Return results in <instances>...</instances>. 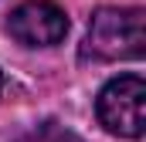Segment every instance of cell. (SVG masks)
<instances>
[{"label":"cell","mask_w":146,"mask_h":142,"mask_svg":"<svg viewBox=\"0 0 146 142\" xmlns=\"http://www.w3.org/2000/svg\"><path fill=\"white\" fill-rule=\"evenodd\" d=\"M146 51L143 7H99L88 20L85 58L95 61H136Z\"/></svg>","instance_id":"1"},{"label":"cell","mask_w":146,"mask_h":142,"mask_svg":"<svg viewBox=\"0 0 146 142\" xmlns=\"http://www.w3.org/2000/svg\"><path fill=\"white\" fill-rule=\"evenodd\" d=\"M99 125L119 139H143L146 132V85L139 74H119L102 85L95 98Z\"/></svg>","instance_id":"2"},{"label":"cell","mask_w":146,"mask_h":142,"mask_svg":"<svg viewBox=\"0 0 146 142\" xmlns=\"http://www.w3.org/2000/svg\"><path fill=\"white\" fill-rule=\"evenodd\" d=\"M7 31L24 47H54L68 34V17L51 0H24L21 7L10 10Z\"/></svg>","instance_id":"3"},{"label":"cell","mask_w":146,"mask_h":142,"mask_svg":"<svg viewBox=\"0 0 146 142\" xmlns=\"http://www.w3.org/2000/svg\"><path fill=\"white\" fill-rule=\"evenodd\" d=\"M17 142H85L82 135H75L72 129H65L61 122H41L31 132H24Z\"/></svg>","instance_id":"4"}]
</instances>
